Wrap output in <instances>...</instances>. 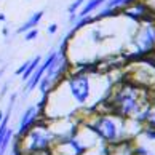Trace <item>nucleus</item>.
<instances>
[{
    "mask_svg": "<svg viewBox=\"0 0 155 155\" xmlns=\"http://www.w3.org/2000/svg\"><path fill=\"white\" fill-rule=\"evenodd\" d=\"M69 69H71V62H69L66 51H56V58L43 74L42 80L38 82V87L42 90L43 94H47L51 88H56L62 82V78L67 75Z\"/></svg>",
    "mask_w": 155,
    "mask_h": 155,
    "instance_id": "obj_1",
    "label": "nucleus"
},
{
    "mask_svg": "<svg viewBox=\"0 0 155 155\" xmlns=\"http://www.w3.org/2000/svg\"><path fill=\"white\" fill-rule=\"evenodd\" d=\"M40 114H42V112L38 110L37 106H31L24 114H22V118H21V123H19V131H18L19 136H24L27 131H29L32 126L37 123Z\"/></svg>",
    "mask_w": 155,
    "mask_h": 155,
    "instance_id": "obj_8",
    "label": "nucleus"
},
{
    "mask_svg": "<svg viewBox=\"0 0 155 155\" xmlns=\"http://www.w3.org/2000/svg\"><path fill=\"white\" fill-rule=\"evenodd\" d=\"M40 62H42V58H40L38 54H37L34 59H31V61H29V64H27V67H26V71L21 74V75H22V80H27V78H29V77L32 75V72L38 67Z\"/></svg>",
    "mask_w": 155,
    "mask_h": 155,
    "instance_id": "obj_11",
    "label": "nucleus"
},
{
    "mask_svg": "<svg viewBox=\"0 0 155 155\" xmlns=\"http://www.w3.org/2000/svg\"><path fill=\"white\" fill-rule=\"evenodd\" d=\"M54 58H56V51H51V53L47 56V59H45L43 62H40L38 64V67L35 69V71L32 72V75L27 78V85H26V93H31V91L34 90L38 85V82L42 80V77H43V74L47 72V69L50 67V64L54 61Z\"/></svg>",
    "mask_w": 155,
    "mask_h": 155,
    "instance_id": "obj_7",
    "label": "nucleus"
},
{
    "mask_svg": "<svg viewBox=\"0 0 155 155\" xmlns=\"http://www.w3.org/2000/svg\"><path fill=\"white\" fill-rule=\"evenodd\" d=\"M69 90L78 104H85L90 97V77L88 74L78 72L69 77Z\"/></svg>",
    "mask_w": 155,
    "mask_h": 155,
    "instance_id": "obj_4",
    "label": "nucleus"
},
{
    "mask_svg": "<svg viewBox=\"0 0 155 155\" xmlns=\"http://www.w3.org/2000/svg\"><path fill=\"white\" fill-rule=\"evenodd\" d=\"M37 35H38V31H37V29H31V31H27V32H26L24 38L27 40V42H31V40H34Z\"/></svg>",
    "mask_w": 155,
    "mask_h": 155,
    "instance_id": "obj_14",
    "label": "nucleus"
},
{
    "mask_svg": "<svg viewBox=\"0 0 155 155\" xmlns=\"http://www.w3.org/2000/svg\"><path fill=\"white\" fill-rule=\"evenodd\" d=\"M106 0H88L87 3H85V7L80 10V13H78V18L82 19V18H87V16H90L91 11H94L99 5H102Z\"/></svg>",
    "mask_w": 155,
    "mask_h": 155,
    "instance_id": "obj_10",
    "label": "nucleus"
},
{
    "mask_svg": "<svg viewBox=\"0 0 155 155\" xmlns=\"http://www.w3.org/2000/svg\"><path fill=\"white\" fill-rule=\"evenodd\" d=\"M2 120H3V114L0 112V123H2Z\"/></svg>",
    "mask_w": 155,
    "mask_h": 155,
    "instance_id": "obj_20",
    "label": "nucleus"
},
{
    "mask_svg": "<svg viewBox=\"0 0 155 155\" xmlns=\"http://www.w3.org/2000/svg\"><path fill=\"white\" fill-rule=\"evenodd\" d=\"M146 5L149 7V10H150V13L155 16V0H144Z\"/></svg>",
    "mask_w": 155,
    "mask_h": 155,
    "instance_id": "obj_15",
    "label": "nucleus"
},
{
    "mask_svg": "<svg viewBox=\"0 0 155 155\" xmlns=\"http://www.w3.org/2000/svg\"><path fill=\"white\" fill-rule=\"evenodd\" d=\"M27 64H29V61H26L24 64H22V66H21L19 69H18V71H16V75H21V74H22V72L26 71V67H27Z\"/></svg>",
    "mask_w": 155,
    "mask_h": 155,
    "instance_id": "obj_17",
    "label": "nucleus"
},
{
    "mask_svg": "<svg viewBox=\"0 0 155 155\" xmlns=\"http://www.w3.org/2000/svg\"><path fill=\"white\" fill-rule=\"evenodd\" d=\"M153 112H155V101H153Z\"/></svg>",
    "mask_w": 155,
    "mask_h": 155,
    "instance_id": "obj_22",
    "label": "nucleus"
},
{
    "mask_svg": "<svg viewBox=\"0 0 155 155\" xmlns=\"http://www.w3.org/2000/svg\"><path fill=\"white\" fill-rule=\"evenodd\" d=\"M0 21H5V16L3 15H0Z\"/></svg>",
    "mask_w": 155,
    "mask_h": 155,
    "instance_id": "obj_21",
    "label": "nucleus"
},
{
    "mask_svg": "<svg viewBox=\"0 0 155 155\" xmlns=\"http://www.w3.org/2000/svg\"><path fill=\"white\" fill-rule=\"evenodd\" d=\"M122 13L125 16H128V18H131L133 21H137V22H142V21L152 22V19H153V15L150 13V10H149L144 0L142 2H137L136 0V2H133L128 7H125L122 10Z\"/></svg>",
    "mask_w": 155,
    "mask_h": 155,
    "instance_id": "obj_6",
    "label": "nucleus"
},
{
    "mask_svg": "<svg viewBox=\"0 0 155 155\" xmlns=\"http://www.w3.org/2000/svg\"><path fill=\"white\" fill-rule=\"evenodd\" d=\"M24 136L27 137V152H29V155L48 150V147L53 142V134L47 130V126H37V123Z\"/></svg>",
    "mask_w": 155,
    "mask_h": 155,
    "instance_id": "obj_2",
    "label": "nucleus"
},
{
    "mask_svg": "<svg viewBox=\"0 0 155 155\" xmlns=\"http://www.w3.org/2000/svg\"><path fill=\"white\" fill-rule=\"evenodd\" d=\"M126 0H109L107 3V8H118V7H123Z\"/></svg>",
    "mask_w": 155,
    "mask_h": 155,
    "instance_id": "obj_13",
    "label": "nucleus"
},
{
    "mask_svg": "<svg viewBox=\"0 0 155 155\" xmlns=\"http://www.w3.org/2000/svg\"><path fill=\"white\" fill-rule=\"evenodd\" d=\"M43 18V11H37V13H34L29 19H27L24 24H22L19 29H18V34H22V32H27V31H31V29H35V26L38 24L40 21H42Z\"/></svg>",
    "mask_w": 155,
    "mask_h": 155,
    "instance_id": "obj_9",
    "label": "nucleus"
},
{
    "mask_svg": "<svg viewBox=\"0 0 155 155\" xmlns=\"http://www.w3.org/2000/svg\"><path fill=\"white\" fill-rule=\"evenodd\" d=\"M85 2H87V0H75L74 3L69 5V13H71V19L75 18V11H77L80 7H82V5H83Z\"/></svg>",
    "mask_w": 155,
    "mask_h": 155,
    "instance_id": "obj_12",
    "label": "nucleus"
},
{
    "mask_svg": "<svg viewBox=\"0 0 155 155\" xmlns=\"http://www.w3.org/2000/svg\"><path fill=\"white\" fill-rule=\"evenodd\" d=\"M3 72H5V67H2V69H0V77L3 75Z\"/></svg>",
    "mask_w": 155,
    "mask_h": 155,
    "instance_id": "obj_19",
    "label": "nucleus"
},
{
    "mask_svg": "<svg viewBox=\"0 0 155 155\" xmlns=\"http://www.w3.org/2000/svg\"><path fill=\"white\" fill-rule=\"evenodd\" d=\"M56 31H58V26H56V24L48 26V32H50V34H56Z\"/></svg>",
    "mask_w": 155,
    "mask_h": 155,
    "instance_id": "obj_18",
    "label": "nucleus"
},
{
    "mask_svg": "<svg viewBox=\"0 0 155 155\" xmlns=\"http://www.w3.org/2000/svg\"><path fill=\"white\" fill-rule=\"evenodd\" d=\"M136 47H137V53L131 56V59H141L144 54L150 53L155 47V24L149 22L142 29L139 31L136 37Z\"/></svg>",
    "mask_w": 155,
    "mask_h": 155,
    "instance_id": "obj_5",
    "label": "nucleus"
},
{
    "mask_svg": "<svg viewBox=\"0 0 155 155\" xmlns=\"http://www.w3.org/2000/svg\"><path fill=\"white\" fill-rule=\"evenodd\" d=\"M91 131H94V133L101 137V139H104L107 144H115L118 142L120 139V128L117 122L110 117H97L96 118V123L94 125H88Z\"/></svg>",
    "mask_w": 155,
    "mask_h": 155,
    "instance_id": "obj_3",
    "label": "nucleus"
},
{
    "mask_svg": "<svg viewBox=\"0 0 155 155\" xmlns=\"http://www.w3.org/2000/svg\"><path fill=\"white\" fill-rule=\"evenodd\" d=\"M144 133H146V136H147V137H150V139H153V141H155V128H147V130L144 131Z\"/></svg>",
    "mask_w": 155,
    "mask_h": 155,
    "instance_id": "obj_16",
    "label": "nucleus"
}]
</instances>
